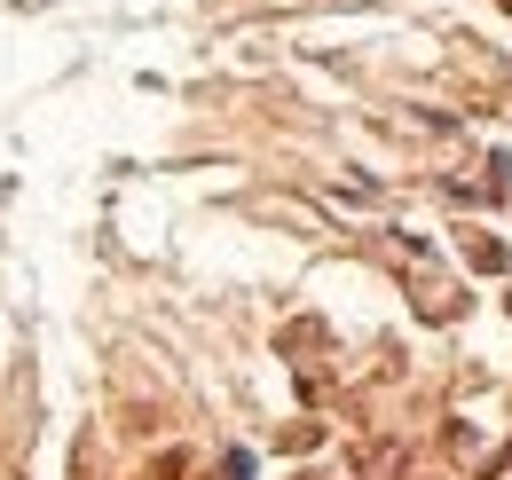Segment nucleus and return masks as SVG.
Instances as JSON below:
<instances>
[{
    "label": "nucleus",
    "mask_w": 512,
    "mask_h": 480,
    "mask_svg": "<svg viewBox=\"0 0 512 480\" xmlns=\"http://www.w3.org/2000/svg\"><path fill=\"white\" fill-rule=\"evenodd\" d=\"M245 473H253V457H229V465H221L213 480H245Z\"/></svg>",
    "instance_id": "obj_1"
}]
</instances>
